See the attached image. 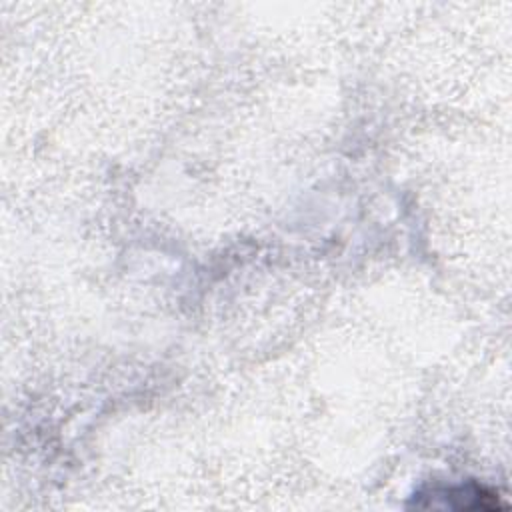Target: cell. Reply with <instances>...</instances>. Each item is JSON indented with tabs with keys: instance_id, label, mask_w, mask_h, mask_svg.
Segmentation results:
<instances>
[{
	"instance_id": "obj_1",
	"label": "cell",
	"mask_w": 512,
	"mask_h": 512,
	"mask_svg": "<svg viewBox=\"0 0 512 512\" xmlns=\"http://www.w3.org/2000/svg\"><path fill=\"white\" fill-rule=\"evenodd\" d=\"M432 500H444V506L454 510H498L506 508L498 494L480 484H462L450 488H434L428 494Z\"/></svg>"
}]
</instances>
